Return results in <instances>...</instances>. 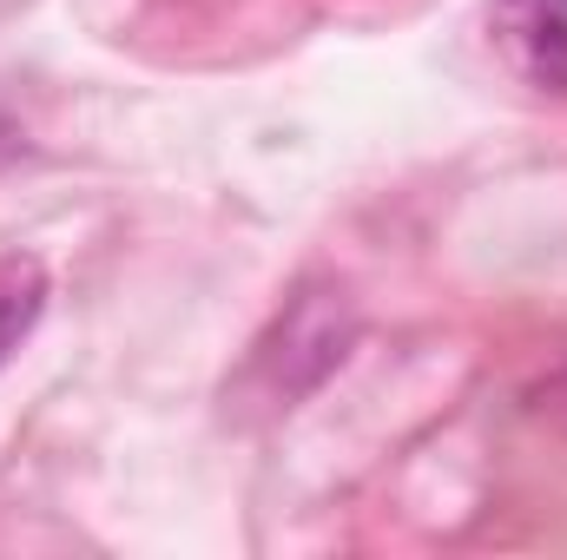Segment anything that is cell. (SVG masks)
<instances>
[{"instance_id":"cell-1","label":"cell","mask_w":567,"mask_h":560,"mask_svg":"<svg viewBox=\"0 0 567 560\" xmlns=\"http://www.w3.org/2000/svg\"><path fill=\"white\" fill-rule=\"evenodd\" d=\"M488 46L522 86L567 100V0H495Z\"/></svg>"},{"instance_id":"cell-2","label":"cell","mask_w":567,"mask_h":560,"mask_svg":"<svg viewBox=\"0 0 567 560\" xmlns=\"http://www.w3.org/2000/svg\"><path fill=\"white\" fill-rule=\"evenodd\" d=\"M40 310H47V271H40V258H0V370L33 336Z\"/></svg>"}]
</instances>
